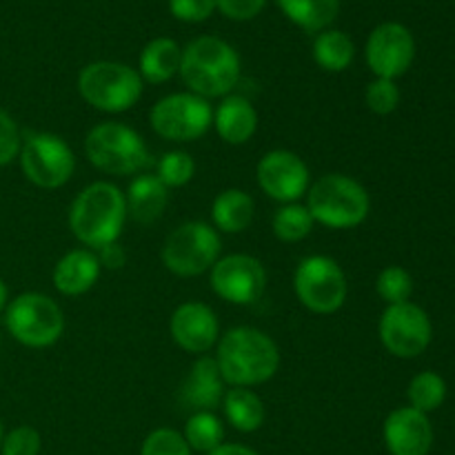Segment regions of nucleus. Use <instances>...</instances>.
<instances>
[{
	"instance_id": "nucleus-30",
	"label": "nucleus",
	"mask_w": 455,
	"mask_h": 455,
	"mask_svg": "<svg viewBox=\"0 0 455 455\" xmlns=\"http://www.w3.org/2000/svg\"><path fill=\"white\" fill-rule=\"evenodd\" d=\"M196 173V163L187 151H167L163 158L158 160L156 167V176L164 187H185L189 185L191 178Z\"/></svg>"
},
{
	"instance_id": "nucleus-40",
	"label": "nucleus",
	"mask_w": 455,
	"mask_h": 455,
	"mask_svg": "<svg viewBox=\"0 0 455 455\" xmlns=\"http://www.w3.org/2000/svg\"><path fill=\"white\" fill-rule=\"evenodd\" d=\"M7 305H9V289L7 284H4V280L0 278V314L7 309Z\"/></svg>"
},
{
	"instance_id": "nucleus-19",
	"label": "nucleus",
	"mask_w": 455,
	"mask_h": 455,
	"mask_svg": "<svg viewBox=\"0 0 455 455\" xmlns=\"http://www.w3.org/2000/svg\"><path fill=\"white\" fill-rule=\"evenodd\" d=\"M182 403L196 411H213L225 398V380L220 376L216 358L203 355L194 363L185 385H182Z\"/></svg>"
},
{
	"instance_id": "nucleus-25",
	"label": "nucleus",
	"mask_w": 455,
	"mask_h": 455,
	"mask_svg": "<svg viewBox=\"0 0 455 455\" xmlns=\"http://www.w3.org/2000/svg\"><path fill=\"white\" fill-rule=\"evenodd\" d=\"M284 16L305 31H323L340 12V0H275Z\"/></svg>"
},
{
	"instance_id": "nucleus-26",
	"label": "nucleus",
	"mask_w": 455,
	"mask_h": 455,
	"mask_svg": "<svg viewBox=\"0 0 455 455\" xmlns=\"http://www.w3.org/2000/svg\"><path fill=\"white\" fill-rule=\"evenodd\" d=\"M355 56V47L345 31L324 29L318 34L314 43V60L323 67L324 71L340 74L351 65Z\"/></svg>"
},
{
	"instance_id": "nucleus-15",
	"label": "nucleus",
	"mask_w": 455,
	"mask_h": 455,
	"mask_svg": "<svg viewBox=\"0 0 455 455\" xmlns=\"http://www.w3.org/2000/svg\"><path fill=\"white\" fill-rule=\"evenodd\" d=\"M367 65L376 78L395 80L411 67L416 58V43L411 31L400 22H382L367 40Z\"/></svg>"
},
{
	"instance_id": "nucleus-21",
	"label": "nucleus",
	"mask_w": 455,
	"mask_h": 455,
	"mask_svg": "<svg viewBox=\"0 0 455 455\" xmlns=\"http://www.w3.org/2000/svg\"><path fill=\"white\" fill-rule=\"evenodd\" d=\"M124 203H127V216H132L140 225H151L167 209V187L158 180L156 173H140L129 185Z\"/></svg>"
},
{
	"instance_id": "nucleus-36",
	"label": "nucleus",
	"mask_w": 455,
	"mask_h": 455,
	"mask_svg": "<svg viewBox=\"0 0 455 455\" xmlns=\"http://www.w3.org/2000/svg\"><path fill=\"white\" fill-rule=\"evenodd\" d=\"M169 9L178 20L203 22L216 12V0H169Z\"/></svg>"
},
{
	"instance_id": "nucleus-7",
	"label": "nucleus",
	"mask_w": 455,
	"mask_h": 455,
	"mask_svg": "<svg viewBox=\"0 0 455 455\" xmlns=\"http://www.w3.org/2000/svg\"><path fill=\"white\" fill-rule=\"evenodd\" d=\"M4 327L9 336L31 349H44L60 340L65 331V314L44 293L27 291L9 300L4 309Z\"/></svg>"
},
{
	"instance_id": "nucleus-38",
	"label": "nucleus",
	"mask_w": 455,
	"mask_h": 455,
	"mask_svg": "<svg viewBox=\"0 0 455 455\" xmlns=\"http://www.w3.org/2000/svg\"><path fill=\"white\" fill-rule=\"evenodd\" d=\"M98 262H100V267H105V269H120V267H124V262H127V253H124V249L120 247L118 243H111L107 244V247L98 249Z\"/></svg>"
},
{
	"instance_id": "nucleus-23",
	"label": "nucleus",
	"mask_w": 455,
	"mask_h": 455,
	"mask_svg": "<svg viewBox=\"0 0 455 455\" xmlns=\"http://www.w3.org/2000/svg\"><path fill=\"white\" fill-rule=\"evenodd\" d=\"M182 49L172 38H156L142 49L140 53V74L142 80L151 84H163L172 80L180 71Z\"/></svg>"
},
{
	"instance_id": "nucleus-29",
	"label": "nucleus",
	"mask_w": 455,
	"mask_h": 455,
	"mask_svg": "<svg viewBox=\"0 0 455 455\" xmlns=\"http://www.w3.org/2000/svg\"><path fill=\"white\" fill-rule=\"evenodd\" d=\"M444 398H447V385H444L443 376L434 371H422L409 385V403L413 409L422 413L435 411L443 407Z\"/></svg>"
},
{
	"instance_id": "nucleus-10",
	"label": "nucleus",
	"mask_w": 455,
	"mask_h": 455,
	"mask_svg": "<svg viewBox=\"0 0 455 455\" xmlns=\"http://www.w3.org/2000/svg\"><path fill=\"white\" fill-rule=\"evenodd\" d=\"M18 160L27 180L40 189H60L76 169L71 147L60 136L47 132L29 133L22 140Z\"/></svg>"
},
{
	"instance_id": "nucleus-4",
	"label": "nucleus",
	"mask_w": 455,
	"mask_h": 455,
	"mask_svg": "<svg viewBox=\"0 0 455 455\" xmlns=\"http://www.w3.org/2000/svg\"><path fill=\"white\" fill-rule=\"evenodd\" d=\"M307 209L314 222L329 229H354L367 220L371 200L367 189L345 173H327L307 191Z\"/></svg>"
},
{
	"instance_id": "nucleus-41",
	"label": "nucleus",
	"mask_w": 455,
	"mask_h": 455,
	"mask_svg": "<svg viewBox=\"0 0 455 455\" xmlns=\"http://www.w3.org/2000/svg\"><path fill=\"white\" fill-rule=\"evenodd\" d=\"M4 438V427H3V420H0V443H3Z\"/></svg>"
},
{
	"instance_id": "nucleus-6",
	"label": "nucleus",
	"mask_w": 455,
	"mask_h": 455,
	"mask_svg": "<svg viewBox=\"0 0 455 455\" xmlns=\"http://www.w3.org/2000/svg\"><path fill=\"white\" fill-rule=\"evenodd\" d=\"M78 93L98 111L123 114L142 96V78L133 67L123 62L98 60L78 74Z\"/></svg>"
},
{
	"instance_id": "nucleus-9",
	"label": "nucleus",
	"mask_w": 455,
	"mask_h": 455,
	"mask_svg": "<svg viewBox=\"0 0 455 455\" xmlns=\"http://www.w3.org/2000/svg\"><path fill=\"white\" fill-rule=\"evenodd\" d=\"M293 291L309 311L336 314L347 300L349 284L342 267L329 256H309L293 271Z\"/></svg>"
},
{
	"instance_id": "nucleus-11",
	"label": "nucleus",
	"mask_w": 455,
	"mask_h": 455,
	"mask_svg": "<svg viewBox=\"0 0 455 455\" xmlns=\"http://www.w3.org/2000/svg\"><path fill=\"white\" fill-rule=\"evenodd\" d=\"M149 123L164 140L194 142L213 124V109L209 100L191 92L172 93L151 107Z\"/></svg>"
},
{
	"instance_id": "nucleus-2",
	"label": "nucleus",
	"mask_w": 455,
	"mask_h": 455,
	"mask_svg": "<svg viewBox=\"0 0 455 455\" xmlns=\"http://www.w3.org/2000/svg\"><path fill=\"white\" fill-rule=\"evenodd\" d=\"M124 220L127 203L114 182H92L76 196L69 209L71 234L78 243L96 251L120 238Z\"/></svg>"
},
{
	"instance_id": "nucleus-1",
	"label": "nucleus",
	"mask_w": 455,
	"mask_h": 455,
	"mask_svg": "<svg viewBox=\"0 0 455 455\" xmlns=\"http://www.w3.org/2000/svg\"><path fill=\"white\" fill-rule=\"evenodd\" d=\"M216 364L231 387H256L271 380L280 367V349L274 338L253 327L229 329L218 342Z\"/></svg>"
},
{
	"instance_id": "nucleus-17",
	"label": "nucleus",
	"mask_w": 455,
	"mask_h": 455,
	"mask_svg": "<svg viewBox=\"0 0 455 455\" xmlns=\"http://www.w3.org/2000/svg\"><path fill=\"white\" fill-rule=\"evenodd\" d=\"M385 444L391 455H427L434 444V429L427 413L400 407L385 420Z\"/></svg>"
},
{
	"instance_id": "nucleus-14",
	"label": "nucleus",
	"mask_w": 455,
	"mask_h": 455,
	"mask_svg": "<svg viewBox=\"0 0 455 455\" xmlns=\"http://www.w3.org/2000/svg\"><path fill=\"white\" fill-rule=\"evenodd\" d=\"M260 189L278 203L291 204L309 191V167L298 154L287 149H274L260 158L256 167Z\"/></svg>"
},
{
	"instance_id": "nucleus-34",
	"label": "nucleus",
	"mask_w": 455,
	"mask_h": 455,
	"mask_svg": "<svg viewBox=\"0 0 455 455\" xmlns=\"http://www.w3.org/2000/svg\"><path fill=\"white\" fill-rule=\"evenodd\" d=\"M43 440L34 427H16L9 434H4L0 443V453L3 455H38Z\"/></svg>"
},
{
	"instance_id": "nucleus-18",
	"label": "nucleus",
	"mask_w": 455,
	"mask_h": 455,
	"mask_svg": "<svg viewBox=\"0 0 455 455\" xmlns=\"http://www.w3.org/2000/svg\"><path fill=\"white\" fill-rule=\"evenodd\" d=\"M100 262L92 249H74L65 253L53 267V287L62 296H83L100 278Z\"/></svg>"
},
{
	"instance_id": "nucleus-39",
	"label": "nucleus",
	"mask_w": 455,
	"mask_h": 455,
	"mask_svg": "<svg viewBox=\"0 0 455 455\" xmlns=\"http://www.w3.org/2000/svg\"><path fill=\"white\" fill-rule=\"evenodd\" d=\"M207 455H258L253 449L244 447V444H220L218 449H213L212 453Z\"/></svg>"
},
{
	"instance_id": "nucleus-27",
	"label": "nucleus",
	"mask_w": 455,
	"mask_h": 455,
	"mask_svg": "<svg viewBox=\"0 0 455 455\" xmlns=\"http://www.w3.org/2000/svg\"><path fill=\"white\" fill-rule=\"evenodd\" d=\"M182 438L194 451L212 453L213 449L225 444V425H222L220 418L213 416V411H196L187 420Z\"/></svg>"
},
{
	"instance_id": "nucleus-22",
	"label": "nucleus",
	"mask_w": 455,
	"mask_h": 455,
	"mask_svg": "<svg viewBox=\"0 0 455 455\" xmlns=\"http://www.w3.org/2000/svg\"><path fill=\"white\" fill-rule=\"evenodd\" d=\"M256 213V203L243 189H225L212 204V220L222 234H243L249 229Z\"/></svg>"
},
{
	"instance_id": "nucleus-28",
	"label": "nucleus",
	"mask_w": 455,
	"mask_h": 455,
	"mask_svg": "<svg viewBox=\"0 0 455 455\" xmlns=\"http://www.w3.org/2000/svg\"><path fill=\"white\" fill-rule=\"evenodd\" d=\"M274 235L283 243H300L314 229V218H311L307 204H284L274 213V222H271Z\"/></svg>"
},
{
	"instance_id": "nucleus-8",
	"label": "nucleus",
	"mask_w": 455,
	"mask_h": 455,
	"mask_svg": "<svg viewBox=\"0 0 455 455\" xmlns=\"http://www.w3.org/2000/svg\"><path fill=\"white\" fill-rule=\"evenodd\" d=\"M222 240L213 227L207 222H185L167 235L163 244V265L180 278L212 271V267L220 260Z\"/></svg>"
},
{
	"instance_id": "nucleus-33",
	"label": "nucleus",
	"mask_w": 455,
	"mask_h": 455,
	"mask_svg": "<svg viewBox=\"0 0 455 455\" xmlns=\"http://www.w3.org/2000/svg\"><path fill=\"white\" fill-rule=\"evenodd\" d=\"M140 455H191V449L178 431L156 429L142 443Z\"/></svg>"
},
{
	"instance_id": "nucleus-32",
	"label": "nucleus",
	"mask_w": 455,
	"mask_h": 455,
	"mask_svg": "<svg viewBox=\"0 0 455 455\" xmlns=\"http://www.w3.org/2000/svg\"><path fill=\"white\" fill-rule=\"evenodd\" d=\"M364 102L378 116L394 114L400 105V89L395 80L376 78L373 83H369L367 92H364Z\"/></svg>"
},
{
	"instance_id": "nucleus-16",
	"label": "nucleus",
	"mask_w": 455,
	"mask_h": 455,
	"mask_svg": "<svg viewBox=\"0 0 455 455\" xmlns=\"http://www.w3.org/2000/svg\"><path fill=\"white\" fill-rule=\"evenodd\" d=\"M173 342L189 354H207L220 338L216 311L204 302H185L169 320Z\"/></svg>"
},
{
	"instance_id": "nucleus-24",
	"label": "nucleus",
	"mask_w": 455,
	"mask_h": 455,
	"mask_svg": "<svg viewBox=\"0 0 455 455\" xmlns=\"http://www.w3.org/2000/svg\"><path fill=\"white\" fill-rule=\"evenodd\" d=\"M227 422L240 434H253L265 422V404L260 395L253 394L247 387H234L222 398Z\"/></svg>"
},
{
	"instance_id": "nucleus-35",
	"label": "nucleus",
	"mask_w": 455,
	"mask_h": 455,
	"mask_svg": "<svg viewBox=\"0 0 455 455\" xmlns=\"http://www.w3.org/2000/svg\"><path fill=\"white\" fill-rule=\"evenodd\" d=\"M22 136L20 129H18L16 120L7 114L4 109H0V167L13 163L20 154Z\"/></svg>"
},
{
	"instance_id": "nucleus-12",
	"label": "nucleus",
	"mask_w": 455,
	"mask_h": 455,
	"mask_svg": "<svg viewBox=\"0 0 455 455\" xmlns=\"http://www.w3.org/2000/svg\"><path fill=\"white\" fill-rule=\"evenodd\" d=\"M380 342L395 358H418L431 345V320L425 309L411 302L389 305L378 324Z\"/></svg>"
},
{
	"instance_id": "nucleus-37",
	"label": "nucleus",
	"mask_w": 455,
	"mask_h": 455,
	"mask_svg": "<svg viewBox=\"0 0 455 455\" xmlns=\"http://www.w3.org/2000/svg\"><path fill=\"white\" fill-rule=\"evenodd\" d=\"M267 0H216V9L231 20H251L262 12Z\"/></svg>"
},
{
	"instance_id": "nucleus-20",
	"label": "nucleus",
	"mask_w": 455,
	"mask_h": 455,
	"mask_svg": "<svg viewBox=\"0 0 455 455\" xmlns=\"http://www.w3.org/2000/svg\"><path fill=\"white\" fill-rule=\"evenodd\" d=\"M213 127L227 145H244L258 129V111L244 96H225L213 111Z\"/></svg>"
},
{
	"instance_id": "nucleus-3",
	"label": "nucleus",
	"mask_w": 455,
	"mask_h": 455,
	"mask_svg": "<svg viewBox=\"0 0 455 455\" xmlns=\"http://www.w3.org/2000/svg\"><path fill=\"white\" fill-rule=\"evenodd\" d=\"M178 74L196 96L204 100L225 98L240 80V56L222 38L200 36L182 49Z\"/></svg>"
},
{
	"instance_id": "nucleus-31",
	"label": "nucleus",
	"mask_w": 455,
	"mask_h": 455,
	"mask_svg": "<svg viewBox=\"0 0 455 455\" xmlns=\"http://www.w3.org/2000/svg\"><path fill=\"white\" fill-rule=\"evenodd\" d=\"M376 291L387 305H403L409 302L413 293V278L403 267H387L376 280Z\"/></svg>"
},
{
	"instance_id": "nucleus-13",
	"label": "nucleus",
	"mask_w": 455,
	"mask_h": 455,
	"mask_svg": "<svg viewBox=\"0 0 455 455\" xmlns=\"http://www.w3.org/2000/svg\"><path fill=\"white\" fill-rule=\"evenodd\" d=\"M209 283L222 300L231 305H253L267 289V271L258 258L231 253L212 267Z\"/></svg>"
},
{
	"instance_id": "nucleus-5",
	"label": "nucleus",
	"mask_w": 455,
	"mask_h": 455,
	"mask_svg": "<svg viewBox=\"0 0 455 455\" xmlns=\"http://www.w3.org/2000/svg\"><path fill=\"white\" fill-rule=\"evenodd\" d=\"M89 163L109 176H133L151 163L145 138L123 123H100L84 138Z\"/></svg>"
}]
</instances>
